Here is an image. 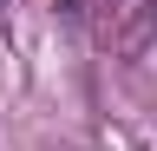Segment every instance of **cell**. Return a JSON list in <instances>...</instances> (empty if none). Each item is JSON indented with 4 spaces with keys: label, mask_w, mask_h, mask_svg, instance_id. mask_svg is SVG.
<instances>
[{
    "label": "cell",
    "mask_w": 157,
    "mask_h": 151,
    "mask_svg": "<svg viewBox=\"0 0 157 151\" xmlns=\"http://www.w3.org/2000/svg\"><path fill=\"white\" fill-rule=\"evenodd\" d=\"M0 7H7V0H0Z\"/></svg>",
    "instance_id": "1"
}]
</instances>
